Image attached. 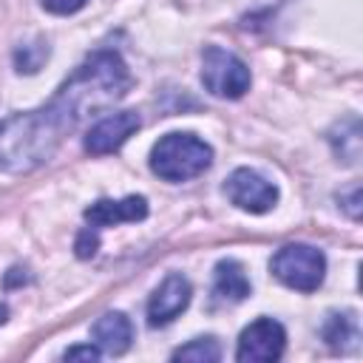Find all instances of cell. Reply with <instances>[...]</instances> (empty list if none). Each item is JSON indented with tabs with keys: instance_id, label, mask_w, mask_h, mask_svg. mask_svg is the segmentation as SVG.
Returning <instances> with one entry per match:
<instances>
[{
	"instance_id": "6da1fadb",
	"label": "cell",
	"mask_w": 363,
	"mask_h": 363,
	"mask_svg": "<svg viewBox=\"0 0 363 363\" xmlns=\"http://www.w3.org/2000/svg\"><path fill=\"white\" fill-rule=\"evenodd\" d=\"M128 88L130 71L125 60L116 51H94L48 105L0 122V173H28L45 164L85 116L119 102Z\"/></svg>"
},
{
	"instance_id": "7a4b0ae2",
	"label": "cell",
	"mask_w": 363,
	"mask_h": 363,
	"mask_svg": "<svg viewBox=\"0 0 363 363\" xmlns=\"http://www.w3.org/2000/svg\"><path fill=\"white\" fill-rule=\"evenodd\" d=\"M213 164V147L196 133H167L150 150V170L164 182H190Z\"/></svg>"
},
{
	"instance_id": "3957f363",
	"label": "cell",
	"mask_w": 363,
	"mask_h": 363,
	"mask_svg": "<svg viewBox=\"0 0 363 363\" xmlns=\"http://www.w3.org/2000/svg\"><path fill=\"white\" fill-rule=\"evenodd\" d=\"M272 275L298 292H315L326 275V258L318 247L309 244H286L269 261Z\"/></svg>"
},
{
	"instance_id": "277c9868",
	"label": "cell",
	"mask_w": 363,
	"mask_h": 363,
	"mask_svg": "<svg viewBox=\"0 0 363 363\" xmlns=\"http://www.w3.org/2000/svg\"><path fill=\"white\" fill-rule=\"evenodd\" d=\"M201 82L213 96L238 99L250 91V68L241 57L221 45H207L201 54Z\"/></svg>"
},
{
	"instance_id": "5b68a950",
	"label": "cell",
	"mask_w": 363,
	"mask_h": 363,
	"mask_svg": "<svg viewBox=\"0 0 363 363\" xmlns=\"http://www.w3.org/2000/svg\"><path fill=\"white\" fill-rule=\"evenodd\" d=\"M284 346H286L284 326L272 318H258L241 332L235 360H241V363H272L284 354Z\"/></svg>"
},
{
	"instance_id": "8992f818",
	"label": "cell",
	"mask_w": 363,
	"mask_h": 363,
	"mask_svg": "<svg viewBox=\"0 0 363 363\" xmlns=\"http://www.w3.org/2000/svg\"><path fill=\"white\" fill-rule=\"evenodd\" d=\"M224 193L238 210H247V213H267L278 201V187L250 167L233 170L224 184Z\"/></svg>"
},
{
	"instance_id": "52a82bcc",
	"label": "cell",
	"mask_w": 363,
	"mask_h": 363,
	"mask_svg": "<svg viewBox=\"0 0 363 363\" xmlns=\"http://www.w3.org/2000/svg\"><path fill=\"white\" fill-rule=\"evenodd\" d=\"M142 119L136 111H116L108 113L105 119H99L88 133H85V150L91 156H105L119 150L136 130H139Z\"/></svg>"
},
{
	"instance_id": "ba28073f",
	"label": "cell",
	"mask_w": 363,
	"mask_h": 363,
	"mask_svg": "<svg viewBox=\"0 0 363 363\" xmlns=\"http://www.w3.org/2000/svg\"><path fill=\"white\" fill-rule=\"evenodd\" d=\"M190 281L182 275V272H170L159 286L156 292L150 295L147 301V323L150 326H164L170 323L176 315H182L190 303Z\"/></svg>"
},
{
	"instance_id": "9c48e42d",
	"label": "cell",
	"mask_w": 363,
	"mask_h": 363,
	"mask_svg": "<svg viewBox=\"0 0 363 363\" xmlns=\"http://www.w3.org/2000/svg\"><path fill=\"white\" fill-rule=\"evenodd\" d=\"M147 216V199L145 196H128V199H99L85 210V221L91 230L116 227L125 221H142Z\"/></svg>"
},
{
	"instance_id": "30bf717a",
	"label": "cell",
	"mask_w": 363,
	"mask_h": 363,
	"mask_svg": "<svg viewBox=\"0 0 363 363\" xmlns=\"http://www.w3.org/2000/svg\"><path fill=\"white\" fill-rule=\"evenodd\" d=\"M91 337H94V346L102 354H122V352L130 349L133 326L122 312H105L91 326Z\"/></svg>"
},
{
	"instance_id": "8fae6325",
	"label": "cell",
	"mask_w": 363,
	"mask_h": 363,
	"mask_svg": "<svg viewBox=\"0 0 363 363\" xmlns=\"http://www.w3.org/2000/svg\"><path fill=\"white\" fill-rule=\"evenodd\" d=\"M213 303H238L250 295V278L244 272V267L233 258H224L216 264L213 272Z\"/></svg>"
},
{
	"instance_id": "7c38bea8",
	"label": "cell",
	"mask_w": 363,
	"mask_h": 363,
	"mask_svg": "<svg viewBox=\"0 0 363 363\" xmlns=\"http://www.w3.org/2000/svg\"><path fill=\"white\" fill-rule=\"evenodd\" d=\"M320 337L332 352H354L360 343V323L354 312H332L323 326Z\"/></svg>"
},
{
	"instance_id": "4fadbf2b",
	"label": "cell",
	"mask_w": 363,
	"mask_h": 363,
	"mask_svg": "<svg viewBox=\"0 0 363 363\" xmlns=\"http://www.w3.org/2000/svg\"><path fill=\"white\" fill-rule=\"evenodd\" d=\"M329 142H332L335 156H340L346 164H354L360 159V122L349 116L346 122L335 125L329 133Z\"/></svg>"
},
{
	"instance_id": "5bb4252c",
	"label": "cell",
	"mask_w": 363,
	"mask_h": 363,
	"mask_svg": "<svg viewBox=\"0 0 363 363\" xmlns=\"http://www.w3.org/2000/svg\"><path fill=\"white\" fill-rule=\"evenodd\" d=\"M221 357V346L216 337H196L173 352V360H193V363H213Z\"/></svg>"
},
{
	"instance_id": "9a60e30c",
	"label": "cell",
	"mask_w": 363,
	"mask_h": 363,
	"mask_svg": "<svg viewBox=\"0 0 363 363\" xmlns=\"http://www.w3.org/2000/svg\"><path fill=\"white\" fill-rule=\"evenodd\" d=\"M45 57H48V43L37 40V43L20 45L14 51V65H17L20 74H34V71H40V65L45 62Z\"/></svg>"
},
{
	"instance_id": "2e32d148",
	"label": "cell",
	"mask_w": 363,
	"mask_h": 363,
	"mask_svg": "<svg viewBox=\"0 0 363 363\" xmlns=\"http://www.w3.org/2000/svg\"><path fill=\"white\" fill-rule=\"evenodd\" d=\"M96 247H99V238H96V230H91V227H85V230L79 233V238H77V244H74V250H77V255H79V258H91V255L96 252Z\"/></svg>"
},
{
	"instance_id": "e0dca14e",
	"label": "cell",
	"mask_w": 363,
	"mask_h": 363,
	"mask_svg": "<svg viewBox=\"0 0 363 363\" xmlns=\"http://www.w3.org/2000/svg\"><path fill=\"white\" fill-rule=\"evenodd\" d=\"M40 3H43V9L51 11V14H74V11H79L88 0H40Z\"/></svg>"
},
{
	"instance_id": "ac0fdd59",
	"label": "cell",
	"mask_w": 363,
	"mask_h": 363,
	"mask_svg": "<svg viewBox=\"0 0 363 363\" xmlns=\"http://www.w3.org/2000/svg\"><path fill=\"white\" fill-rule=\"evenodd\" d=\"M62 357H65V360H99L102 352H99L94 343H88V346H71Z\"/></svg>"
},
{
	"instance_id": "d6986e66",
	"label": "cell",
	"mask_w": 363,
	"mask_h": 363,
	"mask_svg": "<svg viewBox=\"0 0 363 363\" xmlns=\"http://www.w3.org/2000/svg\"><path fill=\"white\" fill-rule=\"evenodd\" d=\"M6 315H9V309H6V306H0V323L6 320Z\"/></svg>"
}]
</instances>
